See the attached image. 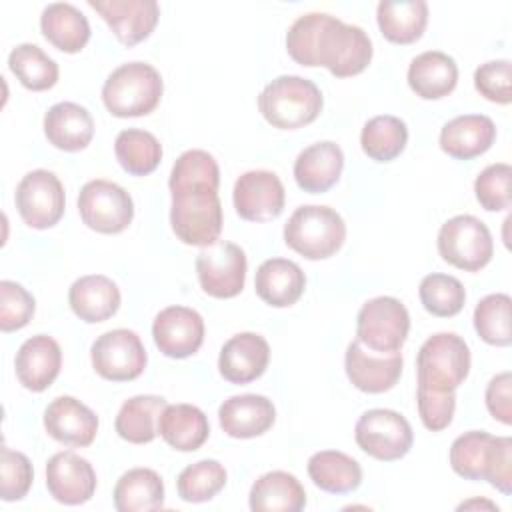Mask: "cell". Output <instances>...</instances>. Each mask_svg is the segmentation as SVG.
<instances>
[{"label": "cell", "mask_w": 512, "mask_h": 512, "mask_svg": "<svg viewBox=\"0 0 512 512\" xmlns=\"http://www.w3.org/2000/svg\"><path fill=\"white\" fill-rule=\"evenodd\" d=\"M286 50L300 66H324L336 78L364 72L372 60L368 34L326 12H308L286 32Z\"/></svg>", "instance_id": "1"}, {"label": "cell", "mask_w": 512, "mask_h": 512, "mask_svg": "<svg viewBox=\"0 0 512 512\" xmlns=\"http://www.w3.org/2000/svg\"><path fill=\"white\" fill-rule=\"evenodd\" d=\"M450 466L466 480H486L504 496L512 494V438L484 430L460 434L450 446Z\"/></svg>", "instance_id": "2"}, {"label": "cell", "mask_w": 512, "mask_h": 512, "mask_svg": "<svg viewBox=\"0 0 512 512\" xmlns=\"http://www.w3.org/2000/svg\"><path fill=\"white\" fill-rule=\"evenodd\" d=\"M320 88L302 76L284 74L264 86L258 96V110L268 124L280 130L308 126L322 112Z\"/></svg>", "instance_id": "3"}, {"label": "cell", "mask_w": 512, "mask_h": 512, "mask_svg": "<svg viewBox=\"0 0 512 512\" xmlns=\"http://www.w3.org/2000/svg\"><path fill=\"white\" fill-rule=\"evenodd\" d=\"M160 72L146 62H126L112 70L102 86V102L116 118H138L150 114L162 98Z\"/></svg>", "instance_id": "4"}, {"label": "cell", "mask_w": 512, "mask_h": 512, "mask_svg": "<svg viewBox=\"0 0 512 512\" xmlns=\"http://www.w3.org/2000/svg\"><path fill=\"white\" fill-rule=\"evenodd\" d=\"M170 194V226L180 242L206 248L220 240L224 218L218 190L210 186H186L170 190Z\"/></svg>", "instance_id": "5"}, {"label": "cell", "mask_w": 512, "mask_h": 512, "mask_svg": "<svg viewBox=\"0 0 512 512\" xmlns=\"http://www.w3.org/2000/svg\"><path fill=\"white\" fill-rule=\"evenodd\" d=\"M346 240V224L330 206L308 204L292 212L284 226V242L306 260L334 256Z\"/></svg>", "instance_id": "6"}, {"label": "cell", "mask_w": 512, "mask_h": 512, "mask_svg": "<svg viewBox=\"0 0 512 512\" xmlns=\"http://www.w3.org/2000/svg\"><path fill=\"white\" fill-rule=\"evenodd\" d=\"M470 372V348L454 332L432 334L418 350V384L436 392H454Z\"/></svg>", "instance_id": "7"}, {"label": "cell", "mask_w": 512, "mask_h": 512, "mask_svg": "<svg viewBox=\"0 0 512 512\" xmlns=\"http://www.w3.org/2000/svg\"><path fill=\"white\" fill-rule=\"evenodd\" d=\"M408 330V310L394 296H376L364 302L356 316V340L378 354L400 352Z\"/></svg>", "instance_id": "8"}, {"label": "cell", "mask_w": 512, "mask_h": 512, "mask_svg": "<svg viewBox=\"0 0 512 512\" xmlns=\"http://www.w3.org/2000/svg\"><path fill=\"white\" fill-rule=\"evenodd\" d=\"M436 244L442 260L464 272L482 270L494 254L488 226L472 214H458L446 220L438 230Z\"/></svg>", "instance_id": "9"}, {"label": "cell", "mask_w": 512, "mask_h": 512, "mask_svg": "<svg viewBox=\"0 0 512 512\" xmlns=\"http://www.w3.org/2000/svg\"><path fill=\"white\" fill-rule=\"evenodd\" d=\"M356 444L368 456L392 462L404 458L414 442L410 422L396 410L372 408L366 410L354 428Z\"/></svg>", "instance_id": "10"}, {"label": "cell", "mask_w": 512, "mask_h": 512, "mask_svg": "<svg viewBox=\"0 0 512 512\" xmlns=\"http://www.w3.org/2000/svg\"><path fill=\"white\" fill-rule=\"evenodd\" d=\"M82 222L100 234H120L134 218L132 196L110 180H90L78 194Z\"/></svg>", "instance_id": "11"}, {"label": "cell", "mask_w": 512, "mask_h": 512, "mask_svg": "<svg viewBox=\"0 0 512 512\" xmlns=\"http://www.w3.org/2000/svg\"><path fill=\"white\" fill-rule=\"evenodd\" d=\"M92 368L110 382L138 378L148 362L144 344L134 330L116 328L100 334L90 348Z\"/></svg>", "instance_id": "12"}, {"label": "cell", "mask_w": 512, "mask_h": 512, "mask_svg": "<svg viewBox=\"0 0 512 512\" xmlns=\"http://www.w3.org/2000/svg\"><path fill=\"white\" fill-rule=\"evenodd\" d=\"M246 254L228 240H216L196 256V274L200 288L212 298H234L246 282Z\"/></svg>", "instance_id": "13"}, {"label": "cell", "mask_w": 512, "mask_h": 512, "mask_svg": "<svg viewBox=\"0 0 512 512\" xmlns=\"http://www.w3.org/2000/svg\"><path fill=\"white\" fill-rule=\"evenodd\" d=\"M14 202L20 218L34 230L58 224L66 208L64 186L50 170H32L16 186Z\"/></svg>", "instance_id": "14"}, {"label": "cell", "mask_w": 512, "mask_h": 512, "mask_svg": "<svg viewBox=\"0 0 512 512\" xmlns=\"http://www.w3.org/2000/svg\"><path fill=\"white\" fill-rule=\"evenodd\" d=\"M232 200L240 218L250 222H268L282 214L286 192L274 172L248 170L238 176Z\"/></svg>", "instance_id": "15"}, {"label": "cell", "mask_w": 512, "mask_h": 512, "mask_svg": "<svg viewBox=\"0 0 512 512\" xmlns=\"http://www.w3.org/2000/svg\"><path fill=\"white\" fill-rule=\"evenodd\" d=\"M152 336L158 350L168 358H188L204 342L202 316L186 306H168L160 310L152 324Z\"/></svg>", "instance_id": "16"}, {"label": "cell", "mask_w": 512, "mask_h": 512, "mask_svg": "<svg viewBox=\"0 0 512 512\" xmlns=\"http://www.w3.org/2000/svg\"><path fill=\"white\" fill-rule=\"evenodd\" d=\"M402 354H378L364 348L358 340L350 342L344 354L348 380L366 394H382L396 386L402 376Z\"/></svg>", "instance_id": "17"}, {"label": "cell", "mask_w": 512, "mask_h": 512, "mask_svg": "<svg viewBox=\"0 0 512 512\" xmlns=\"http://www.w3.org/2000/svg\"><path fill=\"white\" fill-rule=\"evenodd\" d=\"M46 488L56 502L78 506L94 496L96 472L86 458L64 450L54 454L46 464Z\"/></svg>", "instance_id": "18"}, {"label": "cell", "mask_w": 512, "mask_h": 512, "mask_svg": "<svg viewBox=\"0 0 512 512\" xmlns=\"http://www.w3.org/2000/svg\"><path fill=\"white\" fill-rule=\"evenodd\" d=\"M88 4L104 18L124 46L146 40L160 18L156 0H88Z\"/></svg>", "instance_id": "19"}, {"label": "cell", "mask_w": 512, "mask_h": 512, "mask_svg": "<svg viewBox=\"0 0 512 512\" xmlns=\"http://www.w3.org/2000/svg\"><path fill=\"white\" fill-rule=\"evenodd\" d=\"M44 428L64 446H90L98 432V416L74 396H58L44 410Z\"/></svg>", "instance_id": "20"}, {"label": "cell", "mask_w": 512, "mask_h": 512, "mask_svg": "<svg viewBox=\"0 0 512 512\" xmlns=\"http://www.w3.org/2000/svg\"><path fill=\"white\" fill-rule=\"evenodd\" d=\"M268 360L270 346L266 338L254 332H240L224 342L218 356V370L232 384H248L266 372Z\"/></svg>", "instance_id": "21"}, {"label": "cell", "mask_w": 512, "mask_h": 512, "mask_svg": "<svg viewBox=\"0 0 512 512\" xmlns=\"http://www.w3.org/2000/svg\"><path fill=\"white\" fill-rule=\"evenodd\" d=\"M18 382L32 392H44L60 374L62 350L60 344L46 336L36 334L22 342L14 360Z\"/></svg>", "instance_id": "22"}, {"label": "cell", "mask_w": 512, "mask_h": 512, "mask_svg": "<svg viewBox=\"0 0 512 512\" xmlns=\"http://www.w3.org/2000/svg\"><path fill=\"white\" fill-rule=\"evenodd\" d=\"M218 420L230 438H256L272 428L276 408L262 394H238L220 404Z\"/></svg>", "instance_id": "23"}, {"label": "cell", "mask_w": 512, "mask_h": 512, "mask_svg": "<svg viewBox=\"0 0 512 512\" xmlns=\"http://www.w3.org/2000/svg\"><path fill=\"white\" fill-rule=\"evenodd\" d=\"M344 154L332 140L314 142L304 148L294 160V180L308 194L330 190L342 174Z\"/></svg>", "instance_id": "24"}, {"label": "cell", "mask_w": 512, "mask_h": 512, "mask_svg": "<svg viewBox=\"0 0 512 512\" xmlns=\"http://www.w3.org/2000/svg\"><path fill=\"white\" fill-rule=\"evenodd\" d=\"M496 138L492 118L484 114H462L448 120L440 130V148L456 160H472L482 156Z\"/></svg>", "instance_id": "25"}, {"label": "cell", "mask_w": 512, "mask_h": 512, "mask_svg": "<svg viewBox=\"0 0 512 512\" xmlns=\"http://www.w3.org/2000/svg\"><path fill=\"white\" fill-rule=\"evenodd\" d=\"M256 294L262 302L274 308H286L300 300L306 288V276L302 268L286 258L264 260L254 278Z\"/></svg>", "instance_id": "26"}, {"label": "cell", "mask_w": 512, "mask_h": 512, "mask_svg": "<svg viewBox=\"0 0 512 512\" xmlns=\"http://www.w3.org/2000/svg\"><path fill=\"white\" fill-rule=\"evenodd\" d=\"M68 304L72 312L88 324L106 322L120 308V290L108 276L88 274L74 280L68 290Z\"/></svg>", "instance_id": "27"}, {"label": "cell", "mask_w": 512, "mask_h": 512, "mask_svg": "<svg viewBox=\"0 0 512 512\" xmlns=\"http://www.w3.org/2000/svg\"><path fill=\"white\" fill-rule=\"evenodd\" d=\"M44 134L48 142L64 152L84 150L94 136L90 112L76 102H58L44 114Z\"/></svg>", "instance_id": "28"}, {"label": "cell", "mask_w": 512, "mask_h": 512, "mask_svg": "<svg viewBox=\"0 0 512 512\" xmlns=\"http://www.w3.org/2000/svg\"><path fill=\"white\" fill-rule=\"evenodd\" d=\"M458 84V66L452 56L440 50H426L408 66V86L422 100H440Z\"/></svg>", "instance_id": "29"}, {"label": "cell", "mask_w": 512, "mask_h": 512, "mask_svg": "<svg viewBox=\"0 0 512 512\" xmlns=\"http://www.w3.org/2000/svg\"><path fill=\"white\" fill-rule=\"evenodd\" d=\"M158 434L178 452L198 450L210 434L206 414L192 404H168L158 420Z\"/></svg>", "instance_id": "30"}, {"label": "cell", "mask_w": 512, "mask_h": 512, "mask_svg": "<svg viewBox=\"0 0 512 512\" xmlns=\"http://www.w3.org/2000/svg\"><path fill=\"white\" fill-rule=\"evenodd\" d=\"M248 504L254 512H300L306 506V492L294 474L272 470L252 484Z\"/></svg>", "instance_id": "31"}, {"label": "cell", "mask_w": 512, "mask_h": 512, "mask_svg": "<svg viewBox=\"0 0 512 512\" xmlns=\"http://www.w3.org/2000/svg\"><path fill=\"white\" fill-rule=\"evenodd\" d=\"M40 30L44 38L66 54L80 52L90 40L86 16L68 2H52L42 10Z\"/></svg>", "instance_id": "32"}, {"label": "cell", "mask_w": 512, "mask_h": 512, "mask_svg": "<svg viewBox=\"0 0 512 512\" xmlns=\"http://www.w3.org/2000/svg\"><path fill=\"white\" fill-rule=\"evenodd\" d=\"M376 22L386 40L412 44L428 24V4L424 0H382L376 8Z\"/></svg>", "instance_id": "33"}, {"label": "cell", "mask_w": 512, "mask_h": 512, "mask_svg": "<svg viewBox=\"0 0 512 512\" xmlns=\"http://www.w3.org/2000/svg\"><path fill=\"white\" fill-rule=\"evenodd\" d=\"M166 400L156 394H138L128 398L114 420L118 436L130 444H148L158 436V420Z\"/></svg>", "instance_id": "34"}, {"label": "cell", "mask_w": 512, "mask_h": 512, "mask_svg": "<svg viewBox=\"0 0 512 512\" xmlns=\"http://www.w3.org/2000/svg\"><path fill=\"white\" fill-rule=\"evenodd\" d=\"M112 496L118 512L160 510L164 506V482L150 468H132L118 478Z\"/></svg>", "instance_id": "35"}, {"label": "cell", "mask_w": 512, "mask_h": 512, "mask_svg": "<svg viewBox=\"0 0 512 512\" xmlns=\"http://www.w3.org/2000/svg\"><path fill=\"white\" fill-rule=\"evenodd\" d=\"M310 480L324 492L348 494L362 482L360 464L338 450H320L308 460Z\"/></svg>", "instance_id": "36"}, {"label": "cell", "mask_w": 512, "mask_h": 512, "mask_svg": "<svg viewBox=\"0 0 512 512\" xmlns=\"http://www.w3.org/2000/svg\"><path fill=\"white\" fill-rule=\"evenodd\" d=\"M408 142L406 122L392 114L370 118L360 132L364 154L376 162H390L402 154Z\"/></svg>", "instance_id": "37"}, {"label": "cell", "mask_w": 512, "mask_h": 512, "mask_svg": "<svg viewBox=\"0 0 512 512\" xmlns=\"http://www.w3.org/2000/svg\"><path fill=\"white\" fill-rule=\"evenodd\" d=\"M114 154L128 174L146 176L158 168L162 160V146L152 132L126 128L116 136Z\"/></svg>", "instance_id": "38"}, {"label": "cell", "mask_w": 512, "mask_h": 512, "mask_svg": "<svg viewBox=\"0 0 512 512\" xmlns=\"http://www.w3.org/2000/svg\"><path fill=\"white\" fill-rule=\"evenodd\" d=\"M10 72L28 90H50L58 82V64L36 44H18L8 56Z\"/></svg>", "instance_id": "39"}, {"label": "cell", "mask_w": 512, "mask_h": 512, "mask_svg": "<svg viewBox=\"0 0 512 512\" xmlns=\"http://www.w3.org/2000/svg\"><path fill=\"white\" fill-rule=\"evenodd\" d=\"M226 478V468L218 460H198L178 474V496L192 504L208 502L226 486Z\"/></svg>", "instance_id": "40"}, {"label": "cell", "mask_w": 512, "mask_h": 512, "mask_svg": "<svg viewBox=\"0 0 512 512\" xmlns=\"http://www.w3.org/2000/svg\"><path fill=\"white\" fill-rule=\"evenodd\" d=\"M418 296L424 310L438 318L456 316L466 302V290L462 282L450 274L440 272H432L422 278Z\"/></svg>", "instance_id": "41"}, {"label": "cell", "mask_w": 512, "mask_h": 512, "mask_svg": "<svg viewBox=\"0 0 512 512\" xmlns=\"http://www.w3.org/2000/svg\"><path fill=\"white\" fill-rule=\"evenodd\" d=\"M510 296L508 294H488L474 308V328L478 336L490 346H510L512 326H510Z\"/></svg>", "instance_id": "42"}, {"label": "cell", "mask_w": 512, "mask_h": 512, "mask_svg": "<svg viewBox=\"0 0 512 512\" xmlns=\"http://www.w3.org/2000/svg\"><path fill=\"white\" fill-rule=\"evenodd\" d=\"M220 168L212 154L206 150H186L182 152L170 172L168 188L178 190L186 186H210L218 190Z\"/></svg>", "instance_id": "43"}, {"label": "cell", "mask_w": 512, "mask_h": 512, "mask_svg": "<svg viewBox=\"0 0 512 512\" xmlns=\"http://www.w3.org/2000/svg\"><path fill=\"white\" fill-rule=\"evenodd\" d=\"M510 180L512 168L506 162L486 166L474 180V194L478 204L488 212L508 210L512 204Z\"/></svg>", "instance_id": "44"}, {"label": "cell", "mask_w": 512, "mask_h": 512, "mask_svg": "<svg viewBox=\"0 0 512 512\" xmlns=\"http://www.w3.org/2000/svg\"><path fill=\"white\" fill-rule=\"evenodd\" d=\"M34 480V470L26 454L2 446L0 460V498L4 502L22 500Z\"/></svg>", "instance_id": "45"}, {"label": "cell", "mask_w": 512, "mask_h": 512, "mask_svg": "<svg viewBox=\"0 0 512 512\" xmlns=\"http://www.w3.org/2000/svg\"><path fill=\"white\" fill-rule=\"evenodd\" d=\"M36 310L34 296L18 282H0V330L14 332L24 328Z\"/></svg>", "instance_id": "46"}, {"label": "cell", "mask_w": 512, "mask_h": 512, "mask_svg": "<svg viewBox=\"0 0 512 512\" xmlns=\"http://www.w3.org/2000/svg\"><path fill=\"white\" fill-rule=\"evenodd\" d=\"M474 88L490 102H512V64L510 60H490L474 70Z\"/></svg>", "instance_id": "47"}, {"label": "cell", "mask_w": 512, "mask_h": 512, "mask_svg": "<svg viewBox=\"0 0 512 512\" xmlns=\"http://www.w3.org/2000/svg\"><path fill=\"white\" fill-rule=\"evenodd\" d=\"M416 406L422 424L432 430L440 432L450 426L456 410V396L454 392H436L422 384L416 388Z\"/></svg>", "instance_id": "48"}, {"label": "cell", "mask_w": 512, "mask_h": 512, "mask_svg": "<svg viewBox=\"0 0 512 512\" xmlns=\"http://www.w3.org/2000/svg\"><path fill=\"white\" fill-rule=\"evenodd\" d=\"M486 408L494 420L512 424V374L500 372L486 386Z\"/></svg>", "instance_id": "49"}, {"label": "cell", "mask_w": 512, "mask_h": 512, "mask_svg": "<svg viewBox=\"0 0 512 512\" xmlns=\"http://www.w3.org/2000/svg\"><path fill=\"white\" fill-rule=\"evenodd\" d=\"M470 508H488V510H498V506L496 504H492V502H488V500H468V502H462L460 506H458V510H470Z\"/></svg>", "instance_id": "50"}]
</instances>
